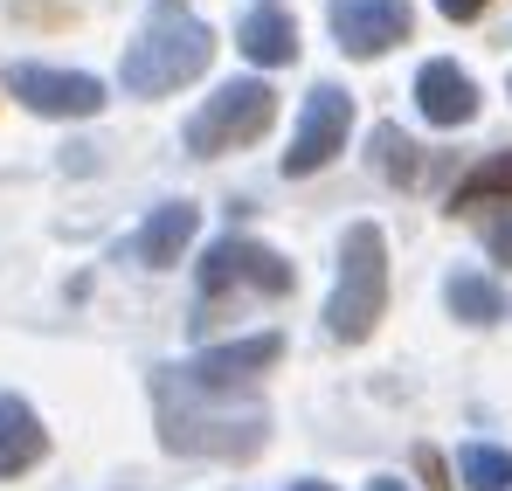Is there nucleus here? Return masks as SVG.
Listing matches in <instances>:
<instances>
[{
  "label": "nucleus",
  "mask_w": 512,
  "mask_h": 491,
  "mask_svg": "<svg viewBox=\"0 0 512 491\" xmlns=\"http://www.w3.org/2000/svg\"><path fill=\"white\" fill-rule=\"evenodd\" d=\"M236 284H256L263 298H284V291L298 284V270H291L270 243L222 236V243H208V256H201V291H208V298H222V291H236Z\"/></svg>",
  "instance_id": "20e7f679"
},
{
  "label": "nucleus",
  "mask_w": 512,
  "mask_h": 491,
  "mask_svg": "<svg viewBox=\"0 0 512 491\" xmlns=\"http://www.w3.org/2000/svg\"><path fill=\"white\" fill-rule=\"evenodd\" d=\"M450 21H471V14H485V0H436Z\"/></svg>",
  "instance_id": "6ab92c4d"
},
{
  "label": "nucleus",
  "mask_w": 512,
  "mask_h": 491,
  "mask_svg": "<svg viewBox=\"0 0 512 491\" xmlns=\"http://www.w3.org/2000/svg\"><path fill=\"white\" fill-rule=\"evenodd\" d=\"M457 478L471 491H512V450H499V443H464L457 450Z\"/></svg>",
  "instance_id": "2eb2a0df"
},
{
  "label": "nucleus",
  "mask_w": 512,
  "mask_h": 491,
  "mask_svg": "<svg viewBox=\"0 0 512 491\" xmlns=\"http://www.w3.org/2000/svg\"><path fill=\"white\" fill-rule=\"evenodd\" d=\"M208 56H215L208 21H194V14H180L173 0H160V7L146 14L139 42L125 49L118 77H125L132 97H167V90H180V83L201 77V70H208Z\"/></svg>",
  "instance_id": "f257e3e1"
},
{
  "label": "nucleus",
  "mask_w": 512,
  "mask_h": 491,
  "mask_svg": "<svg viewBox=\"0 0 512 491\" xmlns=\"http://www.w3.org/2000/svg\"><path fill=\"white\" fill-rule=\"evenodd\" d=\"M381 312H388V236L374 222H353L340 243V284H333V305H326V332L360 346L381 326Z\"/></svg>",
  "instance_id": "f03ea898"
},
{
  "label": "nucleus",
  "mask_w": 512,
  "mask_h": 491,
  "mask_svg": "<svg viewBox=\"0 0 512 491\" xmlns=\"http://www.w3.org/2000/svg\"><path fill=\"white\" fill-rule=\"evenodd\" d=\"M346 132H353V97L340 83H312L305 111H298V132H291V153H284V173H319V166L346 153Z\"/></svg>",
  "instance_id": "39448f33"
},
{
  "label": "nucleus",
  "mask_w": 512,
  "mask_h": 491,
  "mask_svg": "<svg viewBox=\"0 0 512 491\" xmlns=\"http://www.w3.org/2000/svg\"><path fill=\"white\" fill-rule=\"evenodd\" d=\"M194 229H201V208H194V201H167V208H153V215H146V229H139L132 256H139L146 270H173V263H180V249L194 243Z\"/></svg>",
  "instance_id": "9d476101"
},
{
  "label": "nucleus",
  "mask_w": 512,
  "mask_h": 491,
  "mask_svg": "<svg viewBox=\"0 0 512 491\" xmlns=\"http://www.w3.org/2000/svg\"><path fill=\"white\" fill-rule=\"evenodd\" d=\"M416 104H423L429 125L457 132V125H471V118H478V83L464 77L457 63H423V77H416Z\"/></svg>",
  "instance_id": "1a4fd4ad"
},
{
  "label": "nucleus",
  "mask_w": 512,
  "mask_h": 491,
  "mask_svg": "<svg viewBox=\"0 0 512 491\" xmlns=\"http://www.w3.org/2000/svg\"><path fill=\"white\" fill-rule=\"evenodd\" d=\"M236 49L250 56V63H291L298 56V28H291V14H277V7H256L250 21L236 28Z\"/></svg>",
  "instance_id": "f8f14e48"
},
{
  "label": "nucleus",
  "mask_w": 512,
  "mask_h": 491,
  "mask_svg": "<svg viewBox=\"0 0 512 491\" xmlns=\"http://www.w3.org/2000/svg\"><path fill=\"white\" fill-rule=\"evenodd\" d=\"M291 491H333V485H312V478H305V485H291Z\"/></svg>",
  "instance_id": "412c9836"
},
{
  "label": "nucleus",
  "mask_w": 512,
  "mask_h": 491,
  "mask_svg": "<svg viewBox=\"0 0 512 491\" xmlns=\"http://www.w3.org/2000/svg\"><path fill=\"white\" fill-rule=\"evenodd\" d=\"M326 21H333L340 49H346V56H360V63L388 56V49H395V42H409V28H416L409 0H333V7H326Z\"/></svg>",
  "instance_id": "423d86ee"
},
{
  "label": "nucleus",
  "mask_w": 512,
  "mask_h": 491,
  "mask_svg": "<svg viewBox=\"0 0 512 491\" xmlns=\"http://www.w3.org/2000/svg\"><path fill=\"white\" fill-rule=\"evenodd\" d=\"M277 360H284V339H277V332H256V339H236V346L194 353V360L180 367V381H187L194 395H229L236 381H256V374L277 367Z\"/></svg>",
  "instance_id": "6e6552de"
},
{
  "label": "nucleus",
  "mask_w": 512,
  "mask_h": 491,
  "mask_svg": "<svg viewBox=\"0 0 512 491\" xmlns=\"http://www.w3.org/2000/svg\"><path fill=\"white\" fill-rule=\"evenodd\" d=\"M367 491H409V485H402V478H374Z\"/></svg>",
  "instance_id": "aec40b11"
},
{
  "label": "nucleus",
  "mask_w": 512,
  "mask_h": 491,
  "mask_svg": "<svg viewBox=\"0 0 512 491\" xmlns=\"http://www.w3.org/2000/svg\"><path fill=\"white\" fill-rule=\"evenodd\" d=\"M374 166H381L388 180H416V173H423V153H416V139H409L402 125H374Z\"/></svg>",
  "instance_id": "dca6fc26"
},
{
  "label": "nucleus",
  "mask_w": 512,
  "mask_h": 491,
  "mask_svg": "<svg viewBox=\"0 0 512 491\" xmlns=\"http://www.w3.org/2000/svg\"><path fill=\"white\" fill-rule=\"evenodd\" d=\"M42 450H49L42 415L28 409L21 395H0V478H21L28 464H42Z\"/></svg>",
  "instance_id": "9b49d317"
},
{
  "label": "nucleus",
  "mask_w": 512,
  "mask_h": 491,
  "mask_svg": "<svg viewBox=\"0 0 512 491\" xmlns=\"http://www.w3.org/2000/svg\"><path fill=\"white\" fill-rule=\"evenodd\" d=\"M485 201H512V153H485V160L471 166V173L457 180V194H450V215L485 208Z\"/></svg>",
  "instance_id": "ddd939ff"
},
{
  "label": "nucleus",
  "mask_w": 512,
  "mask_h": 491,
  "mask_svg": "<svg viewBox=\"0 0 512 491\" xmlns=\"http://www.w3.org/2000/svg\"><path fill=\"white\" fill-rule=\"evenodd\" d=\"M450 312L464 319V326H499L506 319V291L492 284V277H450Z\"/></svg>",
  "instance_id": "4468645a"
},
{
  "label": "nucleus",
  "mask_w": 512,
  "mask_h": 491,
  "mask_svg": "<svg viewBox=\"0 0 512 491\" xmlns=\"http://www.w3.org/2000/svg\"><path fill=\"white\" fill-rule=\"evenodd\" d=\"M485 249H492V263H512V215L485 229Z\"/></svg>",
  "instance_id": "f3484780"
},
{
  "label": "nucleus",
  "mask_w": 512,
  "mask_h": 491,
  "mask_svg": "<svg viewBox=\"0 0 512 491\" xmlns=\"http://www.w3.org/2000/svg\"><path fill=\"white\" fill-rule=\"evenodd\" d=\"M277 125V90L263 77H243V83H222L201 111H194V125H187V146L201 153V160H215V153H236V146H256L263 132Z\"/></svg>",
  "instance_id": "7ed1b4c3"
},
{
  "label": "nucleus",
  "mask_w": 512,
  "mask_h": 491,
  "mask_svg": "<svg viewBox=\"0 0 512 491\" xmlns=\"http://www.w3.org/2000/svg\"><path fill=\"white\" fill-rule=\"evenodd\" d=\"M7 90L42 111V118H97L104 111V83L84 77V70H42V63H14L7 70Z\"/></svg>",
  "instance_id": "0eeeda50"
},
{
  "label": "nucleus",
  "mask_w": 512,
  "mask_h": 491,
  "mask_svg": "<svg viewBox=\"0 0 512 491\" xmlns=\"http://www.w3.org/2000/svg\"><path fill=\"white\" fill-rule=\"evenodd\" d=\"M416 471L429 478V491H457V485H443V457L436 450H416Z\"/></svg>",
  "instance_id": "a211bd4d"
}]
</instances>
